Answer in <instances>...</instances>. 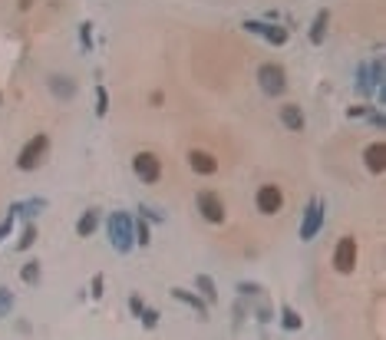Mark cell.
I'll return each mask as SVG.
<instances>
[{"label": "cell", "instance_id": "cell-1", "mask_svg": "<svg viewBox=\"0 0 386 340\" xmlns=\"http://www.w3.org/2000/svg\"><path fill=\"white\" fill-rule=\"evenodd\" d=\"M106 231H110V241L119 254H129L136 245V218L129 211H112L106 218Z\"/></svg>", "mask_w": 386, "mask_h": 340}, {"label": "cell", "instance_id": "cell-2", "mask_svg": "<svg viewBox=\"0 0 386 340\" xmlns=\"http://www.w3.org/2000/svg\"><path fill=\"white\" fill-rule=\"evenodd\" d=\"M47 152H50V135L47 133H37L17 155V169L20 172H34L43 166V159H47Z\"/></svg>", "mask_w": 386, "mask_h": 340}, {"label": "cell", "instance_id": "cell-3", "mask_svg": "<svg viewBox=\"0 0 386 340\" xmlns=\"http://www.w3.org/2000/svg\"><path fill=\"white\" fill-rule=\"evenodd\" d=\"M257 86L264 96H284L287 93V73L281 63H261L257 66Z\"/></svg>", "mask_w": 386, "mask_h": 340}, {"label": "cell", "instance_id": "cell-4", "mask_svg": "<svg viewBox=\"0 0 386 340\" xmlns=\"http://www.w3.org/2000/svg\"><path fill=\"white\" fill-rule=\"evenodd\" d=\"M248 34H255V37H264L271 47H284L287 40H291V30H284V27H277L271 20H244L241 23Z\"/></svg>", "mask_w": 386, "mask_h": 340}, {"label": "cell", "instance_id": "cell-5", "mask_svg": "<svg viewBox=\"0 0 386 340\" xmlns=\"http://www.w3.org/2000/svg\"><path fill=\"white\" fill-rule=\"evenodd\" d=\"M132 172H136L146 185H155V182L162 179V162H159L155 152H136V155H132Z\"/></svg>", "mask_w": 386, "mask_h": 340}, {"label": "cell", "instance_id": "cell-6", "mask_svg": "<svg viewBox=\"0 0 386 340\" xmlns=\"http://www.w3.org/2000/svg\"><path fill=\"white\" fill-rule=\"evenodd\" d=\"M324 228V202L320 198H311L307 208H304V222H300V241H313Z\"/></svg>", "mask_w": 386, "mask_h": 340}, {"label": "cell", "instance_id": "cell-7", "mask_svg": "<svg viewBox=\"0 0 386 340\" xmlns=\"http://www.w3.org/2000/svg\"><path fill=\"white\" fill-rule=\"evenodd\" d=\"M195 205H198V215H202L208 225H224V202H221L215 192H198Z\"/></svg>", "mask_w": 386, "mask_h": 340}, {"label": "cell", "instance_id": "cell-8", "mask_svg": "<svg viewBox=\"0 0 386 340\" xmlns=\"http://www.w3.org/2000/svg\"><path fill=\"white\" fill-rule=\"evenodd\" d=\"M333 267L340 271V274H353V267H357V238H340L337 248H333Z\"/></svg>", "mask_w": 386, "mask_h": 340}, {"label": "cell", "instance_id": "cell-9", "mask_svg": "<svg viewBox=\"0 0 386 340\" xmlns=\"http://www.w3.org/2000/svg\"><path fill=\"white\" fill-rule=\"evenodd\" d=\"M255 205L261 215H277L281 211V205H284V195H281V189L277 185H261L255 195Z\"/></svg>", "mask_w": 386, "mask_h": 340}, {"label": "cell", "instance_id": "cell-10", "mask_svg": "<svg viewBox=\"0 0 386 340\" xmlns=\"http://www.w3.org/2000/svg\"><path fill=\"white\" fill-rule=\"evenodd\" d=\"M363 166H367V172H373V175H383L386 172V146L383 142H370L367 149H363Z\"/></svg>", "mask_w": 386, "mask_h": 340}, {"label": "cell", "instance_id": "cell-11", "mask_svg": "<svg viewBox=\"0 0 386 340\" xmlns=\"http://www.w3.org/2000/svg\"><path fill=\"white\" fill-rule=\"evenodd\" d=\"M168 294H172V301L185 304V307H192L198 317H205V314H208V301H205V298H198V294H192V291H185V287H168Z\"/></svg>", "mask_w": 386, "mask_h": 340}, {"label": "cell", "instance_id": "cell-12", "mask_svg": "<svg viewBox=\"0 0 386 340\" xmlns=\"http://www.w3.org/2000/svg\"><path fill=\"white\" fill-rule=\"evenodd\" d=\"M188 166H192V172H198V175H215V172H218L215 155H211V152H202V149L188 152Z\"/></svg>", "mask_w": 386, "mask_h": 340}, {"label": "cell", "instance_id": "cell-13", "mask_svg": "<svg viewBox=\"0 0 386 340\" xmlns=\"http://www.w3.org/2000/svg\"><path fill=\"white\" fill-rule=\"evenodd\" d=\"M327 27H331V10L324 7V10H317V17L311 20V30H307V40L313 47H320L327 40Z\"/></svg>", "mask_w": 386, "mask_h": 340}, {"label": "cell", "instance_id": "cell-14", "mask_svg": "<svg viewBox=\"0 0 386 340\" xmlns=\"http://www.w3.org/2000/svg\"><path fill=\"white\" fill-rule=\"evenodd\" d=\"M76 90H79V86H76L70 76H63V73H53V76H50V93H53L56 99L70 103V99L76 96Z\"/></svg>", "mask_w": 386, "mask_h": 340}, {"label": "cell", "instance_id": "cell-15", "mask_svg": "<svg viewBox=\"0 0 386 340\" xmlns=\"http://www.w3.org/2000/svg\"><path fill=\"white\" fill-rule=\"evenodd\" d=\"M99 222H103V211H99V208H86V211L79 215V222H76V235H79V238H90V235H96Z\"/></svg>", "mask_w": 386, "mask_h": 340}, {"label": "cell", "instance_id": "cell-16", "mask_svg": "<svg viewBox=\"0 0 386 340\" xmlns=\"http://www.w3.org/2000/svg\"><path fill=\"white\" fill-rule=\"evenodd\" d=\"M277 116H281V122H284L291 133H300V129H304V113H300V106H294V103L281 106V109H277Z\"/></svg>", "mask_w": 386, "mask_h": 340}, {"label": "cell", "instance_id": "cell-17", "mask_svg": "<svg viewBox=\"0 0 386 340\" xmlns=\"http://www.w3.org/2000/svg\"><path fill=\"white\" fill-rule=\"evenodd\" d=\"M10 208H14L17 215H23V218H37L40 211L47 208V198H27V202H14Z\"/></svg>", "mask_w": 386, "mask_h": 340}, {"label": "cell", "instance_id": "cell-18", "mask_svg": "<svg viewBox=\"0 0 386 340\" xmlns=\"http://www.w3.org/2000/svg\"><path fill=\"white\" fill-rule=\"evenodd\" d=\"M195 287L202 291V298H205L208 304H218V284L211 281L208 274H198V278H195Z\"/></svg>", "mask_w": 386, "mask_h": 340}, {"label": "cell", "instance_id": "cell-19", "mask_svg": "<svg viewBox=\"0 0 386 340\" xmlns=\"http://www.w3.org/2000/svg\"><path fill=\"white\" fill-rule=\"evenodd\" d=\"M40 274H43V265H40L37 258H30L27 265L20 267V281L30 284V287H34V284H40Z\"/></svg>", "mask_w": 386, "mask_h": 340}, {"label": "cell", "instance_id": "cell-20", "mask_svg": "<svg viewBox=\"0 0 386 340\" xmlns=\"http://www.w3.org/2000/svg\"><path fill=\"white\" fill-rule=\"evenodd\" d=\"M255 317L261 324H271L274 321V307H271V301H268V294H261V298H255Z\"/></svg>", "mask_w": 386, "mask_h": 340}, {"label": "cell", "instance_id": "cell-21", "mask_svg": "<svg viewBox=\"0 0 386 340\" xmlns=\"http://www.w3.org/2000/svg\"><path fill=\"white\" fill-rule=\"evenodd\" d=\"M357 93L367 99L370 93H373V79H370V63H360L357 66Z\"/></svg>", "mask_w": 386, "mask_h": 340}, {"label": "cell", "instance_id": "cell-22", "mask_svg": "<svg viewBox=\"0 0 386 340\" xmlns=\"http://www.w3.org/2000/svg\"><path fill=\"white\" fill-rule=\"evenodd\" d=\"M281 327H284V330H300V327H304V317L297 314L291 304H287V307H281Z\"/></svg>", "mask_w": 386, "mask_h": 340}, {"label": "cell", "instance_id": "cell-23", "mask_svg": "<svg viewBox=\"0 0 386 340\" xmlns=\"http://www.w3.org/2000/svg\"><path fill=\"white\" fill-rule=\"evenodd\" d=\"M37 245V225H34V218H27V225L20 231V241H17V251H27V248Z\"/></svg>", "mask_w": 386, "mask_h": 340}, {"label": "cell", "instance_id": "cell-24", "mask_svg": "<svg viewBox=\"0 0 386 340\" xmlns=\"http://www.w3.org/2000/svg\"><path fill=\"white\" fill-rule=\"evenodd\" d=\"M238 298H244V301H255V298H261V294H268L261 284H255V281H238Z\"/></svg>", "mask_w": 386, "mask_h": 340}, {"label": "cell", "instance_id": "cell-25", "mask_svg": "<svg viewBox=\"0 0 386 340\" xmlns=\"http://www.w3.org/2000/svg\"><path fill=\"white\" fill-rule=\"evenodd\" d=\"M136 245H139V248L152 245V228H149L146 218H136Z\"/></svg>", "mask_w": 386, "mask_h": 340}, {"label": "cell", "instance_id": "cell-26", "mask_svg": "<svg viewBox=\"0 0 386 340\" xmlns=\"http://www.w3.org/2000/svg\"><path fill=\"white\" fill-rule=\"evenodd\" d=\"M106 113H110V93H106V86L99 83V86H96V116L106 119Z\"/></svg>", "mask_w": 386, "mask_h": 340}, {"label": "cell", "instance_id": "cell-27", "mask_svg": "<svg viewBox=\"0 0 386 340\" xmlns=\"http://www.w3.org/2000/svg\"><path fill=\"white\" fill-rule=\"evenodd\" d=\"M139 215L146 218L149 225H162V222H166V215H162L159 208H152V205H139Z\"/></svg>", "mask_w": 386, "mask_h": 340}, {"label": "cell", "instance_id": "cell-28", "mask_svg": "<svg viewBox=\"0 0 386 340\" xmlns=\"http://www.w3.org/2000/svg\"><path fill=\"white\" fill-rule=\"evenodd\" d=\"M370 79H373V90H383V60L380 57L370 63Z\"/></svg>", "mask_w": 386, "mask_h": 340}, {"label": "cell", "instance_id": "cell-29", "mask_svg": "<svg viewBox=\"0 0 386 340\" xmlns=\"http://www.w3.org/2000/svg\"><path fill=\"white\" fill-rule=\"evenodd\" d=\"M79 43H83L86 53L92 50V20H83V23H79Z\"/></svg>", "mask_w": 386, "mask_h": 340}, {"label": "cell", "instance_id": "cell-30", "mask_svg": "<svg viewBox=\"0 0 386 340\" xmlns=\"http://www.w3.org/2000/svg\"><path fill=\"white\" fill-rule=\"evenodd\" d=\"M14 311V291L10 287H0V317H7Z\"/></svg>", "mask_w": 386, "mask_h": 340}, {"label": "cell", "instance_id": "cell-31", "mask_svg": "<svg viewBox=\"0 0 386 340\" xmlns=\"http://www.w3.org/2000/svg\"><path fill=\"white\" fill-rule=\"evenodd\" d=\"M231 317H235V330H238L241 324H244V317H248V301H244V298L235 301V307H231Z\"/></svg>", "mask_w": 386, "mask_h": 340}, {"label": "cell", "instance_id": "cell-32", "mask_svg": "<svg viewBox=\"0 0 386 340\" xmlns=\"http://www.w3.org/2000/svg\"><path fill=\"white\" fill-rule=\"evenodd\" d=\"M103 291H106V274H96L92 284H90V298H92V301H99V298H103Z\"/></svg>", "mask_w": 386, "mask_h": 340}, {"label": "cell", "instance_id": "cell-33", "mask_svg": "<svg viewBox=\"0 0 386 340\" xmlns=\"http://www.w3.org/2000/svg\"><path fill=\"white\" fill-rule=\"evenodd\" d=\"M139 317H142V327H146V330H155V327H159V311H152V307H146Z\"/></svg>", "mask_w": 386, "mask_h": 340}, {"label": "cell", "instance_id": "cell-34", "mask_svg": "<svg viewBox=\"0 0 386 340\" xmlns=\"http://www.w3.org/2000/svg\"><path fill=\"white\" fill-rule=\"evenodd\" d=\"M14 218H17V211L14 208H7V215H3V222H0V241L10 235V228H14Z\"/></svg>", "mask_w": 386, "mask_h": 340}, {"label": "cell", "instance_id": "cell-35", "mask_svg": "<svg viewBox=\"0 0 386 340\" xmlns=\"http://www.w3.org/2000/svg\"><path fill=\"white\" fill-rule=\"evenodd\" d=\"M367 122L370 126H373V129H383V113H380V109H367Z\"/></svg>", "mask_w": 386, "mask_h": 340}, {"label": "cell", "instance_id": "cell-36", "mask_svg": "<svg viewBox=\"0 0 386 340\" xmlns=\"http://www.w3.org/2000/svg\"><path fill=\"white\" fill-rule=\"evenodd\" d=\"M129 311H132L136 317H139V314L146 311V301H142V294H132V298H129Z\"/></svg>", "mask_w": 386, "mask_h": 340}, {"label": "cell", "instance_id": "cell-37", "mask_svg": "<svg viewBox=\"0 0 386 340\" xmlns=\"http://www.w3.org/2000/svg\"><path fill=\"white\" fill-rule=\"evenodd\" d=\"M347 116L350 119H363V116H367V106H350Z\"/></svg>", "mask_w": 386, "mask_h": 340}, {"label": "cell", "instance_id": "cell-38", "mask_svg": "<svg viewBox=\"0 0 386 340\" xmlns=\"http://www.w3.org/2000/svg\"><path fill=\"white\" fill-rule=\"evenodd\" d=\"M149 103H152V106H162V103H166V96H162V93H152V96H149Z\"/></svg>", "mask_w": 386, "mask_h": 340}, {"label": "cell", "instance_id": "cell-39", "mask_svg": "<svg viewBox=\"0 0 386 340\" xmlns=\"http://www.w3.org/2000/svg\"><path fill=\"white\" fill-rule=\"evenodd\" d=\"M30 330H34V327H30V321H20L17 324V334H30Z\"/></svg>", "mask_w": 386, "mask_h": 340}, {"label": "cell", "instance_id": "cell-40", "mask_svg": "<svg viewBox=\"0 0 386 340\" xmlns=\"http://www.w3.org/2000/svg\"><path fill=\"white\" fill-rule=\"evenodd\" d=\"M0 103H3V96H0Z\"/></svg>", "mask_w": 386, "mask_h": 340}]
</instances>
